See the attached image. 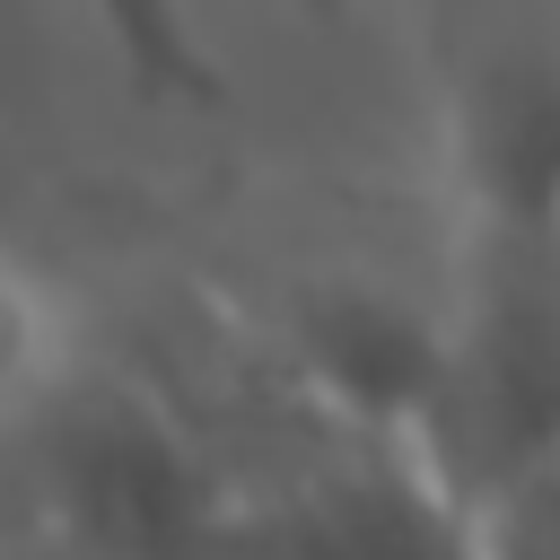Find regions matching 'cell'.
Masks as SVG:
<instances>
[{
  "label": "cell",
  "instance_id": "7a4b0ae2",
  "mask_svg": "<svg viewBox=\"0 0 560 560\" xmlns=\"http://www.w3.org/2000/svg\"><path fill=\"white\" fill-rule=\"evenodd\" d=\"M26 350H35V315H26V298L0 280V385L26 368Z\"/></svg>",
  "mask_w": 560,
  "mask_h": 560
},
{
  "label": "cell",
  "instance_id": "6da1fadb",
  "mask_svg": "<svg viewBox=\"0 0 560 560\" xmlns=\"http://www.w3.org/2000/svg\"><path fill=\"white\" fill-rule=\"evenodd\" d=\"M88 18L149 105H219V52L201 44L184 0H88Z\"/></svg>",
  "mask_w": 560,
  "mask_h": 560
}]
</instances>
